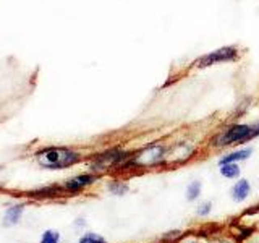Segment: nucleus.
Segmentation results:
<instances>
[{"label":"nucleus","instance_id":"obj_1","mask_svg":"<svg viewBox=\"0 0 259 243\" xmlns=\"http://www.w3.org/2000/svg\"><path fill=\"white\" fill-rule=\"evenodd\" d=\"M37 160L47 169H63L78 162L79 154L67 148H47L37 154Z\"/></svg>","mask_w":259,"mask_h":243},{"label":"nucleus","instance_id":"obj_2","mask_svg":"<svg viewBox=\"0 0 259 243\" xmlns=\"http://www.w3.org/2000/svg\"><path fill=\"white\" fill-rule=\"evenodd\" d=\"M259 135V124L254 125H232L222 132L219 136H215L214 146L222 148L235 143H245L248 140H253L254 136Z\"/></svg>","mask_w":259,"mask_h":243},{"label":"nucleus","instance_id":"obj_3","mask_svg":"<svg viewBox=\"0 0 259 243\" xmlns=\"http://www.w3.org/2000/svg\"><path fill=\"white\" fill-rule=\"evenodd\" d=\"M165 157V149L162 146H148L143 151H140L136 156L130 160L132 166H140V167H151L156 166Z\"/></svg>","mask_w":259,"mask_h":243},{"label":"nucleus","instance_id":"obj_4","mask_svg":"<svg viewBox=\"0 0 259 243\" xmlns=\"http://www.w3.org/2000/svg\"><path fill=\"white\" fill-rule=\"evenodd\" d=\"M237 59V49L235 47H222V49H217V51L206 54L199 57V59L194 62V65L199 68H204V67H210V65L219 63V62H230Z\"/></svg>","mask_w":259,"mask_h":243},{"label":"nucleus","instance_id":"obj_5","mask_svg":"<svg viewBox=\"0 0 259 243\" xmlns=\"http://www.w3.org/2000/svg\"><path fill=\"white\" fill-rule=\"evenodd\" d=\"M128 159V156L125 152L121 151H109L105 154H101L97 156V159L93 162V169L96 170H102V169H107V167H115L118 166L121 160Z\"/></svg>","mask_w":259,"mask_h":243},{"label":"nucleus","instance_id":"obj_6","mask_svg":"<svg viewBox=\"0 0 259 243\" xmlns=\"http://www.w3.org/2000/svg\"><path fill=\"white\" fill-rule=\"evenodd\" d=\"M96 180L94 175H89V174H84V175H78L75 178H71V180L67 182V185H65V188H67L68 191H78L81 188H84V186L91 185L93 182Z\"/></svg>","mask_w":259,"mask_h":243},{"label":"nucleus","instance_id":"obj_7","mask_svg":"<svg viewBox=\"0 0 259 243\" xmlns=\"http://www.w3.org/2000/svg\"><path fill=\"white\" fill-rule=\"evenodd\" d=\"M251 152L253 149H241V151H237V152H232V154H227L224 156L221 160H219V164H232V162H238V160H245L246 157L251 156Z\"/></svg>","mask_w":259,"mask_h":243},{"label":"nucleus","instance_id":"obj_8","mask_svg":"<svg viewBox=\"0 0 259 243\" xmlns=\"http://www.w3.org/2000/svg\"><path fill=\"white\" fill-rule=\"evenodd\" d=\"M232 194H233V199L235 201H243L246 199V196L249 194V183L246 180H240L237 182V185L233 186L232 190Z\"/></svg>","mask_w":259,"mask_h":243},{"label":"nucleus","instance_id":"obj_9","mask_svg":"<svg viewBox=\"0 0 259 243\" xmlns=\"http://www.w3.org/2000/svg\"><path fill=\"white\" fill-rule=\"evenodd\" d=\"M21 213H23V206L21 205L13 206V208L8 209L5 213V225H13V224L18 222Z\"/></svg>","mask_w":259,"mask_h":243},{"label":"nucleus","instance_id":"obj_10","mask_svg":"<svg viewBox=\"0 0 259 243\" xmlns=\"http://www.w3.org/2000/svg\"><path fill=\"white\" fill-rule=\"evenodd\" d=\"M221 174L227 178H237L240 175V169L237 166V162H232V164H222Z\"/></svg>","mask_w":259,"mask_h":243},{"label":"nucleus","instance_id":"obj_11","mask_svg":"<svg viewBox=\"0 0 259 243\" xmlns=\"http://www.w3.org/2000/svg\"><path fill=\"white\" fill-rule=\"evenodd\" d=\"M59 240H60L59 232H55V230H47V232H44L42 238H40V243H59Z\"/></svg>","mask_w":259,"mask_h":243},{"label":"nucleus","instance_id":"obj_12","mask_svg":"<svg viewBox=\"0 0 259 243\" xmlns=\"http://www.w3.org/2000/svg\"><path fill=\"white\" fill-rule=\"evenodd\" d=\"M79 243H107V241L97 233H86L84 237H81Z\"/></svg>","mask_w":259,"mask_h":243},{"label":"nucleus","instance_id":"obj_13","mask_svg":"<svg viewBox=\"0 0 259 243\" xmlns=\"http://www.w3.org/2000/svg\"><path fill=\"white\" fill-rule=\"evenodd\" d=\"M199 191H201V183L199 182H193L190 186H188V199L193 201L199 196Z\"/></svg>","mask_w":259,"mask_h":243},{"label":"nucleus","instance_id":"obj_14","mask_svg":"<svg viewBox=\"0 0 259 243\" xmlns=\"http://www.w3.org/2000/svg\"><path fill=\"white\" fill-rule=\"evenodd\" d=\"M109 190L113 193V194H125L128 191V186L125 183H120V182H113L110 183Z\"/></svg>","mask_w":259,"mask_h":243},{"label":"nucleus","instance_id":"obj_15","mask_svg":"<svg viewBox=\"0 0 259 243\" xmlns=\"http://www.w3.org/2000/svg\"><path fill=\"white\" fill-rule=\"evenodd\" d=\"M210 213V202H204V205H201L199 209H198V214L199 216H206Z\"/></svg>","mask_w":259,"mask_h":243}]
</instances>
